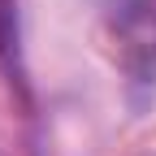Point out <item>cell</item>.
<instances>
[]
</instances>
